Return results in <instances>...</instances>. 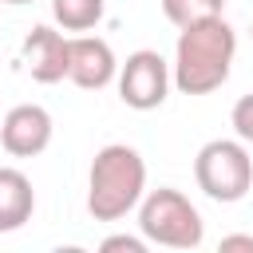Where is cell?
Instances as JSON below:
<instances>
[{"label":"cell","instance_id":"cell-3","mask_svg":"<svg viewBox=\"0 0 253 253\" xmlns=\"http://www.w3.org/2000/svg\"><path fill=\"white\" fill-rule=\"evenodd\" d=\"M138 229L146 241L166 245V249H198L206 237V221H202L198 206L174 186H158V190L142 194Z\"/></svg>","mask_w":253,"mask_h":253},{"label":"cell","instance_id":"cell-12","mask_svg":"<svg viewBox=\"0 0 253 253\" xmlns=\"http://www.w3.org/2000/svg\"><path fill=\"white\" fill-rule=\"evenodd\" d=\"M229 123H233V130H237L241 142H253V95H241V99L233 103Z\"/></svg>","mask_w":253,"mask_h":253},{"label":"cell","instance_id":"cell-8","mask_svg":"<svg viewBox=\"0 0 253 253\" xmlns=\"http://www.w3.org/2000/svg\"><path fill=\"white\" fill-rule=\"evenodd\" d=\"M67 36H59L47 24H36L24 40V67L36 83H59L67 79Z\"/></svg>","mask_w":253,"mask_h":253},{"label":"cell","instance_id":"cell-13","mask_svg":"<svg viewBox=\"0 0 253 253\" xmlns=\"http://www.w3.org/2000/svg\"><path fill=\"white\" fill-rule=\"evenodd\" d=\"M103 253H115V249H126V253H146V237H130V233H111V237H103V245H99Z\"/></svg>","mask_w":253,"mask_h":253},{"label":"cell","instance_id":"cell-14","mask_svg":"<svg viewBox=\"0 0 253 253\" xmlns=\"http://www.w3.org/2000/svg\"><path fill=\"white\" fill-rule=\"evenodd\" d=\"M221 249H249V253H253V237H245V233H229V237H221Z\"/></svg>","mask_w":253,"mask_h":253},{"label":"cell","instance_id":"cell-16","mask_svg":"<svg viewBox=\"0 0 253 253\" xmlns=\"http://www.w3.org/2000/svg\"><path fill=\"white\" fill-rule=\"evenodd\" d=\"M249 36H253V28H249Z\"/></svg>","mask_w":253,"mask_h":253},{"label":"cell","instance_id":"cell-5","mask_svg":"<svg viewBox=\"0 0 253 253\" xmlns=\"http://www.w3.org/2000/svg\"><path fill=\"white\" fill-rule=\"evenodd\" d=\"M170 83H174L170 63L150 47H138V51L126 55V63H119V99L130 111L162 107L166 95H170Z\"/></svg>","mask_w":253,"mask_h":253},{"label":"cell","instance_id":"cell-1","mask_svg":"<svg viewBox=\"0 0 253 253\" xmlns=\"http://www.w3.org/2000/svg\"><path fill=\"white\" fill-rule=\"evenodd\" d=\"M237 55V32L229 28L225 16H206L198 24L178 28L174 43V87L182 95H210L229 79Z\"/></svg>","mask_w":253,"mask_h":253},{"label":"cell","instance_id":"cell-7","mask_svg":"<svg viewBox=\"0 0 253 253\" xmlns=\"http://www.w3.org/2000/svg\"><path fill=\"white\" fill-rule=\"evenodd\" d=\"M67 79L83 91H103L111 79H119V59L107 40L99 36H71L67 43Z\"/></svg>","mask_w":253,"mask_h":253},{"label":"cell","instance_id":"cell-15","mask_svg":"<svg viewBox=\"0 0 253 253\" xmlns=\"http://www.w3.org/2000/svg\"><path fill=\"white\" fill-rule=\"evenodd\" d=\"M0 4H36V0H0Z\"/></svg>","mask_w":253,"mask_h":253},{"label":"cell","instance_id":"cell-9","mask_svg":"<svg viewBox=\"0 0 253 253\" xmlns=\"http://www.w3.org/2000/svg\"><path fill=\"white\" fill-rule=\"evenodd\" d=\"M32 210H36V190L28 174L16 166H0V233H12L24 221H32Z\"/></svg>","mask_w":253,"mask_h":253},{"label":"cell","instance_id":"cell-4","mask_svg":"<svg viewBox=\"0 0 253 253\" xmlns=\"http://www.w3.org/2000/svg\"><path fill=\"white\" fill-rule=\"evenodd\" d=\"M194 182L206 198L229 206L253 190V158L241 138H213L194 158Z\"/></svg>","mask_w":253,"mask_h":253},{"label":"cell","instance_id":"cell-10","mask_svg":"<svg viewBox=\"0 0 253 253\" xmlns=\"http://www.w3.org/2000/svg\"><path fill=\"white\" fill-rule=\"evenodd\" d=\"M51 16L63 32H91L103 20V0H51Z\"/></svg>","mask_w":253,"mask_h":253},{"label":"cell","instance_id":"cell-6","mask_svg":"<svg viewBox=\"0 0 253 253\" xmlns=\"http://www.w3.org/2000/svg\"><path fill=\"white\" fill-rule=\"evenodd\" d=\"M51 130L55 123L40 103H20L0 119V146L12 158H36L51 146Z\"/></svg>","mask_w":253,"mask_h":253},{"label":"cell","instance_id":"cell-11","mask_svg":"<svg viewBox=\"0 0 253 253\" xmlns=\"http://www.w3.org/2000/svg\"><path fill=\"white\" fill-rule=\"evenodd\" d=\"M221 8H225V0H162V16L174 28L198 24L206 16H221Z\"/></svg>","mask_w":253,"mask_h":253},{"label":"cell","instance_id":"cell-2","mask_svg":"<svg viewBox=\"0 0 253 253\" xmlns=\"http://www.w3.org/2000/svg\"><path fill=\"white\" fill-rule=\"evenodd\" d=\"M146 194V162L134 146L111 142L87 170V213L95 221H123Z\"/></svg>","mask_w":253,"mask_h":253}]
</instances>
